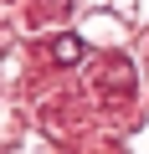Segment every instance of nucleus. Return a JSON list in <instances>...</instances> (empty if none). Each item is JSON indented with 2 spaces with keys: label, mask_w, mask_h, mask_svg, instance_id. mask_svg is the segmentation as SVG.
Listing matches in <instances>:
<instances>
[{
  "label": "nucleus",
  "mask_w": 149,
  "mask_h": 154,
  "mask_svg": "<svg viewBox=\"0 0 149 154\" xmlns=\"http://www.w3.org/2000/svg\"><path fill=\"white\" fill-rule=\"evenodd\" d=\"M51 57H57V62H77V57H82V41H77V36H57V41H51Z\"/></svg>",
  "instance_id": "1"
}]
</instances>
